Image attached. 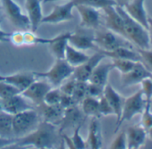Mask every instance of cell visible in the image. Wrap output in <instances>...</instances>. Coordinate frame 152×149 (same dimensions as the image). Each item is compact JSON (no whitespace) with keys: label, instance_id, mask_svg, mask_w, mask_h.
<instances>
[{"label":"cell","instance_id":"11","mask_svg":"<svg viewBox=\"0 0 152 149\" xmlns=\"http://www.w3.org/2000/svg\"><path fill=\"white\" fill-rule=\"evenodd\" d=\"M86 116L83 114L79 105H74L64 110L62 119L59 124V132L62 133L67 129L76 128L77 125L84 123Z\"/></svg>","mask_w":152,"mask_h":149},{"label":"cell","instance_id":"40","mask_svg":"<svg viewBox=\"0 0 152 149\" xmlns=\"http://www.w3.org/2000/svg\"><path fill=\"white\" fill-rule=\"evenodd\" d=\"M103 89H104V88H102V87H100L98 85L87 82L86 96L95 97V98H100L103 95Z\"/></svg>","mask_w":152,"mask_h":149},{"label":"cell","instance_id":"49","mask_svg":"<svg viewBox=\"0 0 152 149\" xmlns=\"http://www.w3.org/2000/svg\"><path fill=\"white\" fill-rule=\"evenodd\" d=\"M139 149H152V143L151 138H148L147 140L145 141V143Z\"/></svg>","mask_w":152,"mask_h":149},{"label":"cell","instance_id":"35","mask_svg":"<svg viewBox=\"0 0 152 149\" xmlns=\"http://www.w3.org/2000/svg\"><path fill=\"white\" fill-rule=\"evenodd\" d=\"M17 94H20V92L16 88L5 81L0 80V99L7 98Z\"/></svg>","mask_w":152,"mask_h":149},{"label":"cell","instance_id":"19","mask_svg":"<svg viewBox=\"0 0 152 149\" xmlns=\"http://www.w3.org/2000/svg\"><path fill=\"white\" fill-rule=\"evenodd\" d=\"M36 80L37 78L34 75L33 72H18L12 75H2L0 80L11 84L21 93Z\"/></svg>","mask_w":152,"mask_h":149},{"label":"cell","instance_id":"36","mask_svg":"<svg viewBox=\"0 0 152 149\" xmlns=\"http://www.w3.org/2000/svg\"><path fill=\"white\" fill-rule=\"evenodd\" d=\"M82 125H83V123L79 124L76 128H74L75 129L74 133H73L72 137H69V138H70V140L75 148H77V149H87L86 142L83 139V138L81 137V134H80V129H81Z\"/></svg>","mask_w":152,"mask_h":149},{"label":"cell","instance_id":"41","mask_svg":"<svg viewBox=\"0 0 152 149\" xmlns=\"http://www.w3.org/2000/svg\"><path fill=\"white\" fill-rule=\"evenodd\" d=\"M99 112L101 116H108L114 114L109 102L103 97V95L99 98Z\"/></svg>","mask_w":152,"mask_h":149},{"label":"cell","instance_id":"51","mask_svg":"<svg viewBox=\"0 0 152 149\" xmlns=\"http://www.w3.org/2000/svg\"><path fill=\"white\" fill-rule=\"evenodd\" d=\"M57 149H67L66 148V145H65V143H64V141H63V139L61 138V140H60V143L58 144V148Z\"/></svg>","mask_w":152,"mask_h":149},{"label":"cell","instance_id":"20","mask_svg":"<svg viewBox=\"0 0 152 149\" xmlns=\"http://www.w3.org/2000/svg\"><path fill=\"white\" fill-rule=\"evenodd\" d=\"M103 97L107 99V101L109 102V104L113 111V114L117 116V123H118L119 122V119L121 116L122 108H123L125 99L112 87V85L109 84V83H107L106 86L104 87Z\"/></svg>","mask_w":152,"mask_h":149},{"label":"cell","instance_id":"3","mask_svg":"<svg viewBox=\"0 0 152 149\" xmlns=\"http://www.w3.org/2000/svg\"><path fill=\"white\" fill-rule=\"evenodd\" d=\"M39 114L34 109H28L12 115V132L14 139L28 135L40 122Z\"/></svg>","mask_w":152,"mask_h":149},{"label":"cell","instance_id":"24","mask_svg":"<svg viewBox=\"0 0 152 149\" xmlns=\"http://www.w3.org/2000/svg\"><path fill=\"white\" fill-rule=\"evenodd\" d=\"M68 42L73 47L78 50H87L96 47L94 40V36L81 34V33H70Z\"/></svg>","mask_w":152,"mask_h":149},{"label":"cell","instance_id":"7","mask_svg":"<svg viewBox=\"0 0 152 149\" xmlns=\"http://www.w3.org/2000/svg\"><path fill=\"white\" fill-rule=\"evenodd\" d=\"M9 21L15 27L21 30L30 29L27 14L23 13L20 6L14 0H1Z\"/></svg>","mask_w":152,"mask_h":149},{"label":"cell","instance_id":"6","mask_svg":"<svg viewBox=\"0 0 152 149\" xmlns=\"http://www.w3.org/2000/svg\"><path fill=\"white\" fill-rule=\"evenodd\" d=\"M94 40L95 46H97L102 51H112L120 46L132 47L129 41L110 30L96 31L94 36Z\"/></svg>","mask_w":152,"mask_h":149},{"label":"cell","instance_id":"15","mask_svg":"<svg viewBox=\"0 0 152 149\" xmlns=\"http://www.w3.org/2000/svg\"><path fill=\"white\" fill-rule=\"evenodd\" d=\"M75 8L80 15L81 27L86 29L99 28L101 24V14L98 9L83 4H77L75 5Z\"/></svg>","mask_w":152,"mask_h":149},{"label":"cell","instance_id":"55","mask_svg":"<svg viewBox=\"0 0 152 149\" xmlns=\"http://www.w3.org/2000/svg\"><path fill=\"white\" fill-rule=\"evenodd\" d=\"M38 149H45V148H38Z\"/></svg>","mask_w":152,"mask_h":149},{"label":"cell","instance_id":"34","mask_svg":"<svg viewBox=\"0 0 152 149\" xmlns=\"http://www.w3.org/2000/svg\"><path fill=\"white\" fill-rule=\"evenodd\" d=\"M151 104H145V107L143 112L142 113V120L141 126H142L147 131H151L152 126V115H151Z\"/></svg>","mask_w":152,"mask_h":149},{"label":"cell","instance_id":"26","mask_svg":"<svg viewBox=\"0 0 152 149\" xmlns=\"http://www.w3.org/2000/svg\"><path fill=\"white\" fill-rule=\"evenodd\" d=\"M88 58H89V55H86L81 50H78V49L73 47L69 44L67 45L64 60L72 67L76 68V67L79 66L80 64L84 63Z\"/></svg>","mask_w":152,"mask_h":149},{"label":"cell","instance_id":"47","mask_svg":"<svg viewBox=\"0 0 152 149\" xmlns=\"http://www.w3.org/2000/svg\"><path fill=\"white\" fill-rule=\"evenodd\" d=\"M14 141H15V139H4V138L0 137V148H2L3 147H4L6 145H9Z\"/></svg>","mask_w":152,"mask_h":149},{"label":"cell","instance_id":"23","mask_svg":"<svg viewBox=\"0 0 152 149\" xmlns=\"http://www.w3.org/2000/svg\"><path fill=\"white\" fill-rule=\"evenodd\" d=\"M113 70L112 63H99L92 72L87 82L104 88L108 83L110 72Z\"/></svg>","mask_w":152,"mask_h":149},{"label":"cell","instance_id":"28","mask_svg":"<svg viewBox=\"0 0 152 149\" xmlns=\"http://www.w3.org/2000/svg\"><path fill=\"white\" fill-rule=\"evenodd\" d=\"M85 116H92L100 119L102 116L99 112V98L86 96L79 104Z\"/></svg>","mask_w":152,"mask_h":149},{"label":"cell","instance_id":"48","mask_svg":"<svg viewBox=\"0 0 152 149\" xmlns=\"http://www.w3.org/2000/svg\"><path fill=\"white\" fill-rule=\"evenodd\" d=\"M21 148H23V147L19 146V145L14 141V142H12V143H11V144H9V145H6V146L3 147L2 148L0 149H20Z\"/></svg>","mask_w":152,"mask_h":149},{"label":"cell","instance_id":"33","mask_svg":"<svg viewBox=\"0 0 152 149\" xmlns=\"http://www.w3.org/2000/svg\"><path fill=\"white\" fill-rule=\"evenodd\" d=\"M61 97V92L59 88L51 89L45 95L44 98V103L49 105H59Z\"/></svg>","mask_w":152,"mask_h":149},{"label":"cell","instance_id":"14","mask_svg":"<svg viewBox=\"0 0 152 149\" xmlns=\"http://www.w3.org/2000/svg\"><path fill=\"white\" fill-rule=\"evenodd\" d=\"M102 10L105 13V25L108 30L126 39L124 21L120 13L118 12L116 5H110Z\"/></svg>","mask_w":152,"mask_h":149},{"label":"cell","instance_id":"2","mask_svg":"<svg viewBox=\"0 0 152 149\" xmlns=\"http://www.w3.org/2000/svg\"><path fill=\"white\" fill-rule=\"evenodd\" d=\"M116 8L124 21L126 39L137 46L138 48L151 49V37L149 30L130 17L123 7L116 5Z\"/></svg>","mask_w":152,"mask_h":149},{"label":"cell","instance_id":"1","mask_svg":"<svg viewBox=\"0 0 152 149\" xmlns=\"http://www.w3.org/2000/svg\"><path fill=\"white\" fill-rule=\"evenodd\" d=\"M61 133L57 131L56 125L42 121L38 126L30 133L16 139L15 142L23 148L32 147L35 148L53 149L60 143Z\"/></svg>","mask_w":152,"mask_h":149},{"label":"cell","instance_id":"17","mask_svg":"<svg viewBox=\"0 0 152 149\" xmlns=\"http://www.w3.org/2000/svg\"><path fill=\"white\" fill-rule=\"evenodd\" d=\"M25 8L29 21V26L32 32H36L41 24L44 17L42 12V0H25Z\"/></svg>","mask_w":152,"mask_h":149},{"label":"cell","instance_id":"13","mask_svg":"<svg viewBox=\"0 0 152 149\" xmlns=\"http://www.w3.org/2000/svg\"><path fill=\"white\" fill-rule=\"evenodd\" d=\"M0 105L2 111L12 115L28 109H33L32 105L28 102V99H26L20 94H17L7 98L0 99Z\"/></svg>","mask_w":152,"mask_h":149},{"label":"cell","instance_id":"46","mask_svg":"<svg viewBox=\"0 0 152 149\" xmlns=\"http://www.w3.org/2000/svg\"><path fill=\"white\" fill-rule=\"evenodd\" d=\"M0 24H1V19H0ZM10 36H11V33L4 31L0 28V42H8V41H10Z\"/></svg>","mask_w":152,"mask_h":149},{"label":"cell","instance_id":"54","mask_svg":"<svg viewBox=\"0 0 152 149\" xmlns=\"http://www.w3.org/2000/svg\"><path fill=\"white\" fill-rule=\"evenodd\" d=\"M1 110H2V109H1V105H0V111H1Z\"/></svg>","mask_w":152,"mask_h":149},{"label":"cell","instance_id":"52","mask_svg":"<svg viewBox=\"0 0 152 149\" xmlns=\"http://www.w3.org/2000/svg\"><path fill=\"white\" fill-rule=\"evenodd\" d=\"M55 1H59V0H42L43 3H52V2H55Z\"/></svg>","mask_w":152,"mask_h":149},{"label":"cell","instance_id":"18","mask_svg":"<svg viewBox=\"0 0 152 149\" xmlns=\"http://www.w3.org/2000/svg\"><path fill=\"white\" fill-rule=\"evenodd\" d=\"M149 131H147L141 125H134L128 127L126 131L127 149H139L147 140L149 136Z\"/></svg>","mask_w":152,"mask_h":149},{"label":"cell","instance_id":"38","mask_svg":"<svg viewBox=\"0 0 152 149\" xmlns=\"http://www.w3.org/2000/svg\"><path fill=\"white\" fill-rule=\"evenodd\" d=\"M142 85V92L145 99V104H151L152 98V81L151 78H148L143 80L141 82Z\"/></svg>","mask_w":152,"mask_h":149},{"label":"cell","instance_id":"16","mask_svg":"<svg viewBox=\"0 0 152 149\" xmlns=\"http://www.w3.org/2000/svg\"><path fill=\"white\" fill-rule=\"evenodd\" d=\"M146 0H131L123 8L127 14L132 17L134 21L142 25L146 30H150V21L148 13L144 7Z\"/></svg>","mask_w":152,"mask_h":149},{"label":"cell","instance_id":"32","mask_svg":"<svg viewBox=\"0 0 152 149\" xmlns=\"http://www.w3.org/2000/svg\"><path fill=\"white\" fill-rule=\"evenodd\" d=\"M86 86L87 82L77 81L76 87L72 93V97L77 105H79L81 101L86 97Z\"/></svg>","mask_w":152,"mask_h":149},{"label":"cell","instance_id":"44","mask_svg":"<svg viewBox=\"0 0 152 149\" xmlns=\"http://www.w3.org/2000/svg\"><path fill=\"white\" fill-rule=\"evenodd\" d=\"M59 105L65 110L69 107H71L74 105H77L72 97V96L70 95H66V94H62L61 93V100Z\"/></svg>","mask_w":152,"mask_h":149},{"label":"cell","instance_id":"39","mask_svg":"<svg viewBox=\"0 0 152 149\" xmlns=\"http://www.w3.org/2000/svg\"><path fill=\"white\" fill-rule=\"evenodd\" d=\"M110 149H127L126 131H121L116 136L110 147Z\"/></svg>","mask_w":152,"mask_h":149},{"label":"cell","instance_id":"45","mask_svg":"<svg viewBox=\"0 0 152 149\" xmlns=\"http://www.w3.org/2000/svg\"><path fill=\"white\" fill-rule=\"evenodd\" d=\"M61 139H63L65 145H66V148L67 149H77V148L74 147V145L72 144L71 140H70V138L66 135V134H63V133H61Z\"/></svg>","mask_w":152,"mask_h":149},{"label":"cell","instance_id":"31","mask_svg":"<svg viewBox=\"0 0 152 149\" xmlns=\"http://www.w3.org/2000/svg\"><path fill=\"white\" fill-rule=\"evenodd\" d=\"M135 63L136 62L126 59H112L111 63L113 69H117L118 72H120L121 74H125L134 68Z\"/></svg>","mask_w":152,"mask_h":149},{"label":"cell","instance_id":"5","mask_svg":"<svg viewBox=\"0 0 152 149\" xmlns=\"http://www.w3.org/2000/svg\"><path fill=\"white\" fill-rule=\"evenodd\" d=\"M144 107H145V99L141 89L135 92L134 95L126 98L124 100V105H123L119 122L116 124L114 132L117 133V131L119 130V128L125 122H129L135 115L142 114V113L144 110Z\"/></svg>","mask_w":152,"mask_h":149},{"label":"cell","instance_id":"10","mask_svg":"<svg viewBox=\"0 0 152 149\" xmlns=\"http://www.w3.org/2000/svg\"><path fill=\"white\" fill-rule=\"evenodd\" d=\"M52 89L51 85L43 80H35L26 89H24L20 95L26 99L29 100L36 105H40L44 103V98L46 93Z\"/></svg>","mask_w":152,"mask_h":149},{"label":"cell","instance_id":"9","mask_svg":"<svg viewBox=\"0 0 152 149\" xmlns=\"http://www.w3.org/2000/svg\"><path fill=\"white\" fill-rule=\"evenodd\" d=\"M74 8L75 4L71 0L63 4L55 5L53 10L49 14L43 17L41 23L56 24L63 21H69L74 17L72 13V10Z\"/></svg>","mask_w":152,"mask_h":149},{"label":"cell","instance_id":"21","mask_svg":"<svg viewBox=\"0 0 152 149\" xmlns=\"http://www.w3.org/2000/svg\"><path fill=\"white\" fill-rule=\"evenodd\" d=\"M38 106L40 108L38 114L42 115L45 122H50L54 125L60 124L64 114V109L60 105H49L43 103Z\"/></svg>","mask_w":152,"mask_h":149},{"label":"cell","instance_id":"53","mask_svg":"<svg viewBox=\"0 0 152 149\" xmlns=\"http://www.w3.org/2000/svg\"><path fill=\"white\" fill-rule=\"evenodd\" d=\"M20 149H37L35 148H32V147H26V148H21Z\"/></svg>","mask_w":152,"mask_h":149},{"label":"cell","instance_id":"8","mask_svg":"<svg viewBox=\"0 0 152 149\" xmlns=\"http://www.w3.org/2000/svg\"><path fill=\"white\" fill-rule=\"evenodd\" d=\"M105 58V55L98 50L95 54L89 56V58L79 66L74 69V72L72 74V78H74L77 81H84L87 82L94 68Z\"/></svg>","mask_w":152,"mask_h":149},{"label":"cell","instance_id":"43","mask_svg":"<svg viewBox=\"0 0 152 149\" xmlns=\"http://www.w3.org/2000/svg\"><path fill=\"white\" fill-rule=\"evenodd\" d=\"M10 41L17 46H20L25 45L24 44V36L22 31H15L13 33H11L10 36Z\"/></svg>","mask_w":152,"mask_h":149},{"label":"cell","instance_id":"37","mask_svg":"<svg viewBox=\"0 0 152 149\" xmlns=\"http://www.w3.org/2000/svg\"><path fill=\"white\" fill-rule=\"evenodd\" d=\"M137 53L140 56V62L149 70L152 71V52L151 49H137Z\"/></svg>","mask_w":152,"mask_h":149},{"label":"cell","instance_id":"50","mask_svg":"<svg viewBox=\"0 0 152 149\" xmlns=\"http://www.w3.org/2000/svg\"><path fill=\"white\" fill-rule=\"evenodd\" d=\"M131 0H114L116 5L118 6H121V7H124L126 4H128Z\"/></svg>","mask_w":152,"mask_h":149},{"label":"cell","instance_id":"22","mask_svg":"<svg viewBox=\"0 0 152 149\" xmlns=\"http://www.w3.org/2000/svg\"><path fill=\"white\" fill-rule=\"evenodd\" d=\"M86 146L89 149H102V134L99 119L93 117L89 125Z\"/></svg>","mask_w":152,"mask_h":149},{"label":"cell","instance_id":"12","mask_svg":"<svg viewBox=\"0 0 152 149\" xmlns=\"http://www.w3.org/2000/svg\"><path fill=\"white\" fill-rule=\"evenodd\" d=\"M151 72L149 71L141 62H136L134 68L125 74H121V84L124 88L141 83L143 80L151 78Z\"/></svg>","mask_w":152,"mask_h":149},{"label":"cell","instance_id":"42","mask_svg":"<svg viewBox=\"0 0 152 149\" xmlns=\"http://www.w3.org/2000/svg\"><path fill=\"white\" fill-rule=\"evenodd\" d=\"M76 83H77V80L74 79V78H71L70 80H69L66 83L64 84H61L59 89L61 90V92L62 94H66V95H70L72 96V93L74 91V89L76 87Z\"/></svg>","mask_w":152,"mask_h":149},{"label":"cell","instance_id":"29","mask_svg":"<svg viewBox=\"0 0 152 149\" xmlns=\"http://www.w3.org/2000/svg\"><path fill=\"white\" fill-rule=\"evenodd\" d=\"M0 137L7 139H14L12 132V115L0 111Z\"/></svg>","mask_w":152,"mask_h":149},{"label":"cell","instance_id":"30","mask_svg":"<svg viewBox=\"0 0 152 149\" xmlns=\"http://www.w3.org/2000/svg\"><path fill=\"white\" fill-rule=\"evenodd\" d=\"M75 5L83 4L96 9H103L110 5H116L114 0H71Z\"/></svg>","mask_w":152,"mask_h":149},{"label":"cell","instance_id":"25","mask_svg":"<svg viewBox=\"0 0 152 149\" xmlns=\"http://www.w3.org/2000/svg\"><path fill=\"white\" fill-rule=\"evenodd\" d=\"M105 57H110L111 59H126L134 62H140V56L137 51H134L130 46H120L112 51H102Z\"/></svg>","mask_w":152,"mask_h":149},{"label":"cell","instance_id":"4","mask_svg":"<svg viewBox=\"0 0 152 149\" xmlns=\"http://www.w3.org/2000/svg\"><path fill=\"white\" fill-rule=\"evenodd\" d=\"M74 69L75 68L69 65L64 59H56L54 64L47 72H33V73L37 79H46L53 88H59L65 80L72 76Z\"/></svg>","mask_w":152,"mask_h":149},{"label":"cell","instance_id":"27","mask_svg":"<svg viewBox=\"0 0 152 149\" xmlns=\"http://www.w3.org/2000/svg\"><path fill=\"white\" fill-rule=\"evenodd\" d=\"M70 33L71 32H67V33L58 35V38L54 42H53L52 44L49 45L51 53L55 57V59H60V60L64 59L66 46L69 44L68 38H69Z\"/></svg>","mask_w":152,"mask_h":149}]
</instances>
